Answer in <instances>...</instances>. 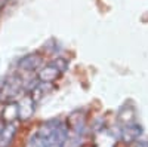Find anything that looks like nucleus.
Segmentation results:
<instances>
[{
	"instance_id": "obj_11",
	"label": "nucleus",
	"mask_w": 148,
	"mask_h": 147,
	"mask_svg": "<svg viewBox=\"0 0 148 147\" xmlns=\"http://www.w3.org/2000/svg\"><path fill=\"white\" fill-rule=\"evenodd\" d=\"M133 147H148V141H138V143H135Z\"/></svg>"
},
{
	"instance_id": "obj_10",
	"label": "nucleus",
	"mask_w": 148,
	"mask_h": 147,
	"mask_svg": "<svg viewBox=\"0 0 148 147\" xmlns=\"http://www.w3.org/2000/svg\"><path fill=\"white\" fill-rule=\"evenodd\" d=\"M16 116L19 117L18 104H9L8 107H5V110H3V119L8 122V124H10V122L14 120Z\"/></svg>"
},
{
	"instance_id": "obj_3",
	"label": "nucleus",
	"mask_w": 148,
	"mask_h": 147,
	"mask_svg": "<svg viewBox=\"0 0 148 147\" xmlns=\"http://www.w3.org/2000/svg\"><path fill=\"white\" fill-rule=\"evenodd\" d=\"M70 135V128L68 124H61L56 126V129L49 135L47 138V147H65Z\"/></svg>"
},
{
	"instance_id": "obj_9",
	"label": "nucleus",
	"mask_w": 148,
	"mask_h": 147,
	"mask_svg": "<svg viewBox=\"0 0 148 147\" xmlns=\"http://www.w3.org/2000/svg\"><path fill=\"white\" fill-rule=\"evenodd\" d=\"M27 147H47V140L37 131L36 134H33V135L30 137V140L27 143Z\"/></svg>"
},
{
	"instance_id": "obj_7",
	"label": "nucleus",
	"mask_w": 148,
	"mask_h": 147,
	"mask_svg": "<svg viewBox=\"0 0 148 147\" xmlns=\"http://www.w3.org/2000/svg\"><path fill=\"white\" fill-rule=\"evenodd\" d=\"M40 63H42L40 55L30 54V55L24 57V58L19 61V68L25 70V71H34V70H37V67L40 66Z\"/></svg>"
},
{
	"instance_id": "obj_4",
	"label": "nucleus",
	"mask_w": 148,
	"mask_h": 147,
	"mask_svg": "<svg viewBox=\"0 0 148 147\" xmlns=\"http://www.w3.org/2000/svg\"><path fill=\"white\" fill-rule=\"evenodd\" d=\"M18 110H19V119L21 120H28L36 110V101L31 95H27L21 98V101L18 103Z\"/></svg>"
},
{
	"instance_id": "obj_6",
	"label": "nucleus",
	"mask_w": 148,
	"mask_h": 147,
	"mask_svg": "<svg viewBox=\"0 0 148 147\" xmlns=\"http://www.w3.org/2000/svg\"><path fill=\"white\" fill-rule=\"evenodd\" d=\"M95 144H96V147H114L116 146V138L110 131L102 128L99 132H96Z\"/></svg>"
},
{
	"instance_id": "obj_8",
	"label": "nucleus",
	"mask_w": 148,
	"mask_h": 147,
	"mask_svg": "<svg viewBox=\"0 0 148 147\" xmlns=\"http://www.w3.org/2000/svg\"><path fill=\"white\" fill-rule=\"evenodd\" d=\"M16 134V126L14 122L8 124L6 126H3L0 129V147H8L12 141V138L15 137Z\"/></svg>"
},
{
	"instance_id": "obj_2",
	"label": "nucleus",
	"mask_w": 148,
	"mask_h": 147,
	"mask_svg": "<svg viewBox=\"0 0 148 147\" xmlns=\"http://www.w3.org/2000/svg\"><path fill=\"white\" fill-rule=\"evenodd\" d=\"M22 91V82L18 76L10 77L8 80H3V88L0 91V100L2 101H10L16 95H19Z\"/></svg>"
},
{
	"instance_id": "obj_5",
	"label": "nucleus",
	"mask_w": 148,
	"mask_h": 147,
	"mask_svg": "<svg viewBox=\"0 0 148 147\" xmlns=\"http://www.w3.org/2000/svg\"><path fill=\"white\" fill-rule=\"evenodd\" d=\"M142 134V128L139 125L133 124H129V125H123V129H121V140L126 141V143H132V141H136L139 138V135Z\"/></svg>"
},
{
	"instance_id": "obj_1",
	"label": "nucleus",
	"mask_w": 148,
	"mask_h": 147,
	"mask_svg": "<svg viewBox=\"0 0 148 147\" xmlns=\"http://www.w3.org/2000/svg\"><path fill=\"white\" fill-rule=\"evenodd\" d=\"M68 67V61L65 58H56L53 59L51 64L45 66L37 71V79L42 83H52L55 82Z\"/></svg>"
}]
</instances>
